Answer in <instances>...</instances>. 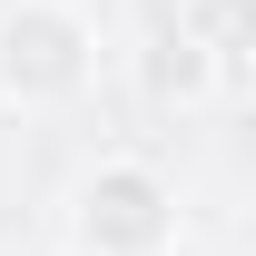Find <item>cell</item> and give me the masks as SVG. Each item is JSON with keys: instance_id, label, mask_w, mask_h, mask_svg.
Masks as SVG:
<instances>
[{"instance_id": "1", "label": "cell", "mask_w": 256, "mask_h": 256, "mask_svg": "<svg viewBox=\"0 0 256 256\" xmlns=\"http://www.w3.org/2000/svg\"><path fill=\"white\" fill-rule=\"evenodd\" d=\"M98 69V30L69 0H10L0 10V89L10 98H69Z\"/></svg>"}, {"instance_id": "2", "label": "cell", "mask_w": 256, "mask_h": 256, "mask_svg": "<svg viewBox=\"0 0 256 256\" xmlns=\"http://www.w3.org/2000/svg\"><path fill=\"white\" fill-rule=\"evenodd\" d=\"M79 246L89 256H168L178 246V188L138 158H108L79 178Z\"/></svg>"}]
</instances>
